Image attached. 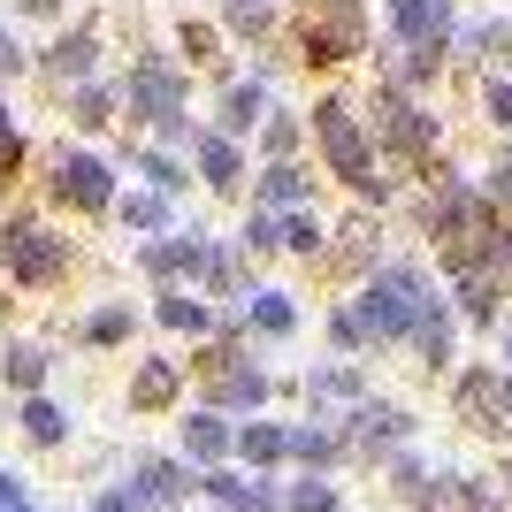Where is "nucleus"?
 Listing matches in <instances>:
<instances>
[{"label": "nucleus", "instance_id": "obj_2", "mask_svg": "<svg viewBox=\"0 0 512 512\" xmlns=\"http://www.w3.org/2000/svg\"><path fill=\"white\" fill-rule=\"evenodd\" d=\"M123 115H138L146 130H161V138H184L192 146V77L169 62V54H138V62L123 69Z\"/></svg>", "mask_w": 512, "mask_h": 512}, {"label": "nucleus", "instance_id": "obj_18", "mask_svg": "<svg viewBox=\"0 0 512 512\" xmlns=\"http://www.w3.org/2000/svg\"><path fill=\"white\" fill-rule=\"evenodd\" d=\"M413 344H421V360H428V367H444V360H451V306H444V299H428V306H421V321H413Z\"/></svg>", "mask_w": 512, "mask_h": 512}, {"label": "nucleus", "instance_id": "obj_17", "mask_svg": "<svg viewBox=\"0 0 512 512\" xmlns=\"http://www.w3.org/2000/svg\"><path fill=\"white\" fill-rule=\"evenodd\" d=\"M123 230L169 237V230H176V199H161V192H123Z\"/></svg>", "mask_w": 512, "mask_h": 512}, {"label": "nucleus", "instance_id": "obj_19", "mask_svg": "<svg viewBox=\"0 0 512 512\" xmlns=\"http://www.w3.org/2000/svg\"><path fill=\"white\" fill-rule=\"evenodd\" d=\"M276 237H283V253H314V260H321V245H329V230H321V214H314V207L276 214Z\"/></svg>", "mask_w": 512, "mask_h": 512}, {"label": "nucleus", "instance_id": "obj_14", "mask_svg": "<svg viewBox=\"0 0 512 512\" xmlns=\"http://www.w3.org/2000/svg\"><path fill=\"white\" fill-rule=\"evenodd\" d=\"M260 115H268V77L222 85V115H214V130H222V138H245V130H260Z\"/></svg>", "mask_w": 512, "mask_h": 512}, {"label": "nucleus", "instance_id": "obj_30", "mask_svg": "<svg viewBox=\"0 0 512 512\" xmlns=\"http://www.w3.org/2000/svg\"><path fill=\"white\" fill-rule=\"evenodd\" d=\"M138 161H146V184H153L161 199L184 192V169H176V153H138Z\"/></svg>", "mask_w": 512, "mask_h": 512}, {"label": "nucleus", "instance_id": "obj_41", "mask_svg": "<svg viewBox=\"0 0 512 512\" xmlns=\"http://www.w3.org/2000/svg\"><path fill=\"white\" fill-rule=\"evenodd\" d=\"M505 352H512V329H505Z\"/></svg>", "mask_w": 512, "mask_h": 512}, {"label": "nucleus", "instance_id": "obj_37", "mask_svg": "<svg viewBox=\"0 0 512 512\" xmlns=\"http://www.w3.org/2000/svg\"><path fill=\"white\" fill-rule=\"evenodd\" d=\"M245 451H253V459H276L283 436H276V428H245Z\"/></svg>", "mask_w": 512, "mask_h": 512}, {"label": "nucleus", "instance_id": "obj_28", "mask_svg": "<svg viewBox=\"0 0 512 512\" xmlns=\"http://www.w3.org/2000/svg\"><path fill=\"white\" fill-rule=\"evenodd\" d=\"M8 383H16V390L46 383V352H39V344H16V352H8Z\"/></svg>", "mask_w": 512, "mask_h": 512}, {"label": "nucleus", "instance_id": "obj_39", "mask_svg": "<svg viewBox=\"0 0 512 512\" xmlns=\"http://www.w3.org/2000/svg\"><path fill=\"white\" fill-rule=\"evenodd\" d=\"M299 512H329V490H299Z\"/></svg>", "mask_w": 512, "mask_h": 512}, {"label": "nucleus", "instance_id": "obj_29", "mask_svg": "<svg viewBox=\"0 0 512 512\" xmlns=\"http://www.w3.org/2000/svg\"><path fill=\"white\" fill-rule=\"evenodd\" d=\"M237 245H245V253H283L276 214H268V207H253V214H245V237H237Z\"/></svg>", "mask_w": 512, "mask_h": 512}, {"label": "nucleus", "instance_id": "obj_32", "mask_svg": "<svg viewBox=\"0 0 512 512\" xmlns=\"http://www.w3.org/2000/svg\"><path fill=\"white\" fill-rule=\"evenodd\" d=\"M482 107H490L497 130H512V77H490V85H482Z\"/></svg>", "mask_w": 512, "mask_h": 512}, {"label": "nucleus", "instance_id": "obj_12", "mask_svg": "<svg viewBox=\"0 0 512 512\" xmlns=\"http://www.w3.org/2000/svg\"><path fill=\"white\" fill-rule=\"evenodd\" d=\"M192 161L207 176V192H245V146L222 130H192Z\"/></svg>", "mask_w": 512, "mask_h": 512}, {"label": "nucleus", "instance_id": "obj_27", "mask_svg": "<svg viewBox=\"0 0 512 512\" xmlns=\"http://www.w3.org/2000/svg\"><path fill=\"white\" fill-rule=\"evenodd\" d=\"M23 428H31L39 444H62V436H69V421H62V406H54V398H31V406H23Z\"/></svg>", "mask_w": 512, "mask_h": 512}, {"label": "nucleus", "instance_id": "obj_1", "mask_svg": "<svg viewBox=\"0 0 512 512\" xmlns=\"http://www.w3.org/2000/svg\"><path fill=\"white\" fill-rule=\"evenodd\" d=\"M314 146H321V161H329V176L337 184H352V192L375 207V199H390V176L375 169V138H367V123H360V107L352 100H329L314 107Z\"/></svg>", "mask_w": 512, "mask_h": 512}, {"label": "nucleus", "instance_id": "obj_4", "mask_svg": "<svg viewBox=\"0 0 512 512\" xmlns=\"http://www.w3.org/2000/svg\"><path fill=\"white\" fill-rule=\"evenodd\" d=\"M367 138L390 153V161H428L436 153V115H428L413 92H398V85H375V100H367Z\"/></svg>", "mask_w": 512, "mask_h": 512}, {"label": "nucleus", "instance_id": "obj_3", "mask_svg": "<svg viewBox=\"0 0 512 512\" xmlns=\"http://www.w3.org/2000/svg\"><path fill=\"white\" fill-rule=\"evenodd\" d=\"M436 299L428 291V276L413 268V260H383L375 276H367V291H360V329H367V344H390V337H413V321H421V306Z\"/></svg>", "mask_w": 512, "mask_h": 512}, {"label": "nucleus", "instance_id": "obj_35", "mask_svg": "<svg viewBox=\"0 0 512 512\" xmlns=\"http://www.w3.org/2000/svg\"><path fill=\"white\" fill-rule=\"evenodd\" d=\"M329 337H337L344 352H360V344H367V329H360V314H352V306H337V314H329Z\"/></svg>", "mask_w": 512, "mask_h": 512}, {"label": "nucleus", "instance_id": "obj_22", "mask_svg": "<svg viewBox=\"0 0 512 512\" xmlns=\"http://www.w3.org/2000/svg\"><path fill=\"white\" fill-rule=\"evenodd\" d=\"M497 299H505V283L482 268V276H459V314L467 321H497Z\"/></svg>", "mask_w": 512, "mask_h": 512}, {"label": "nucleus", "instance_id": "obj_16", "mask_svg": "<svg viewBox=\"0 0 512 512\" xmlns=\"http://www.w3.org/2000/svg\"><path fill=\"white\" fill-rule=\"evenodd\" d=\"M115 107H123V92L107 85V77L69 85V123H77V130H107V123H115Z\"/></svg>", "mask_w": 512, "mask_h": 512}, {"label": "nucleus", "instance_id": "obj_42", "mask_svg": "<svg viewBox=\"0 0 512 512\" xmlns=\"http://www.w3.org/2000/svg\"><path fill=\"white\" fill-rule=\"evenodd\" d=\"M505 169H512V161H505Z\"/></svg>", "mask_w": 512, "mask_h": 512}, {"label": "nucleus", "instance_id": "obj_9", "mask_svg": "<svg viewBox=\"0 0 512 512\" xmlns=\"http://www.w3.org/2000/svg\"><path fill=\"white\" fill-rule=\"evenodd\" d=\"M451 31H459L451 0H390V39L406 46V54H444Z\"/></svg>", "mask_w": 512, "mask_h": 512}, {"label": "nucleus", "instance_id": "obj_34", "mask_svg": "<svg viewBox=\"0 0 512 512\" xmlns=\"http://www.w3.org/2000/svg\"><path fill=\"white\" fill-rule=\"evenodd\" d=\"M360 428L367 436H406V413L398 406H360Z\"/></svg>", "mask_w": 512, "mask_h": 512}, {"label": "nucleus", "instance_id": "obj_36", "mask_svg": "<svg viewBox=\"0 0 512 512\" xmlns=\"http://www.w3.org/2000/svg\"><path fill=\"white\" fill-rule=\"evenodd\" d=\"M192 451H222V421H214V413L192 421Z\"/></svg>", "mask_w": 512, "mask_h": 512}, {"label": "nucleus", "instance_id": "obj_33", "mask_svg": "<svg viewBox=\"0 0 512 512\" xmlns=\"http://www.w3.org/2000/svg\"><path fill=\"white\" fill-rule=\"evenodd\" d=\"M512 46V23H474L467 31V54H505Z\"/></svg>", "mask_w": 512, "mask_h": 512}, {"label": "nucleus", "instance_id": "obj_26", "mask_svg": "<svg viewBox=\"0 0 512 512\" xmlns=\"http://www.w3.org/2000/svg\"><path fill=\"white\" fill-rule=\"evenodd\" d=\"M176 46H184V62H222V31L214 23H176Z\"/></svg>", "mask_w": 512, "mask_h": 512}, {"label": "nucleus", "instance_id": "obj_25", "mask_svg": "<svg viewBox=\"0 0 512 512\" xmlns=\"http://www.w3.org/2000/svg\"><path fill=\"white\" fill-rule=\"evenodd\" d=\"M260 153H268V161H291V153H299V115L268 107V115H260Z\"/></svg>", "mask_w": 512, "mask_h": 512}, {"label": "nucleus", "instance_id": "obj_13", "mask_svg": "<svg viewBox=\"0 0 512 512\" xmlns=\"http://www.w3.org/2000/svg\"><path fill=\"white\" fill-rule=\"evenodd\" d=\"M92 62H100V31H92V23L54 31V46H46V77H54V85H85Z\"/></svg>", "mask_w": 512, "mask_h": 512}, {"label": "nucleus", "instance_id": "obj_15", "mask_svg": "<svg viewBox=\"0 0 512 512\" xmlns=\"http://www.w3.org/2000/svg\"><path fill=\"white\" fill-rule=\"evenodd\" d=\"M306 192H314V176H306L299 161H268V169H260V207H268V214L306 207Z\"/></svg>", "mask_w": 512, "mask_h": 512}, {"label": "nucleus", "instance_id": "obj_7", "mask_svg": "<svg viewBox=\"0 0 512 512\" xmlns=\"http://www.w3.org/2000/svg\"><path fill=\"white\" fill-rule=\"evenodd\" d=\"M46 192H54V207H69V214H107L115 207V169H107L100 153H85V146H54Z\"/></svg>", "mask_w": 512, "mask_h": 512}, {"label": "nucleus", "instance_id": "obj_31", "mask_svg": "<svg viewBox=\"0 0 512 512\" xmlns=\"http://www.w3.org/2000/svg\"><path fill=\"white\" fill-rule=\"evenodd\" d=\"M85 337H92V344H123V337H130V306H100V314L85 321Z\"/></svg>", "mask_w": 512, "mask_h": 512}, {"label": "nucleus", "instance_id": "obj_20", "mask_svg": "<svg viewBox=\"0 0 512 512\" xmlns=\"http://www.w3.org/2000/svg\"><path fill=\"white\" fill-rule=\"evenodd\" d=\"M222 31H237V39H268V31H276V0H222Z\"/></svg>", "mask_w": 512, "mask_h": 512}, {"label": "nucleus", "instance_id": "obj_24", "mask_svg": "<svg viewBox=\"0 0 512 512\" xmlns=\"http://www.w3.org/2000/svg\"><path fill=\"white\" fill-rule=\"evenodd\" d=\"M153 314L169 321V329H184V337H199V329H207V306H199V291H161V306H153Z\"/></svg>", "mask_w": 512, "mask_h": 512}, {"label": "nucleus", "instance_id": "obj_40", "mask_svg": "<svg viewBox=\"0 0 512 512\" xmlns=\"http://www.w3.org/2000/svg\"><path fill=\"white\" fill-rule=\"evenodd\" d=\"M8 130H16V115H8V92H0V138H8Z\"/></svg>", "mask_w": 512, "mask_h": 512}, {"label": "nucleus", "instance_id": "obj_6", "mask_svg": "<svg viewBox=\"0 0 512 512\" xmlns=\"http://www.w3.org/2000/svg\"><path fill=\"white\" fill-rule=\"evenodd\" d=\"M299 54L321 69L367 54V8L360 0H306L299 8Z\"/></svg>", "mask_w": 512, "mask_h": 512}, {"label": "nucleus", "instance_id": "obj_38", "mask_svg": "<svg viewBox=\"0 0 512 512\" xmlns=\"http://www.w3.org/2000/svg\"><path fill=\"white\" fill-rule=\"evenodd\" d=\"M16 69H23V46H16V31L0 23V77H16Z\"/></svg>", "mask_w": 512, "mask_h": 512}, {"label": "nucleus", "instance_id": "obj_5", "mask_svg": "<svg viewBox=\"0 0 512 512\" xmlns=\"http://www.w3.org/2000/svg\"><path fill=\"white\" fill-rule=\"evenodd\" d=\"M0 268H8L23 291H54V283L69 276V237L31 222V214H16V222H0Z\"/></svg>", "mask_w": 512, "mask_h": 512}, {"label": "nucleus", "instance_id": "obj_11", "mask_svg": "<svg viewBox=\"0 0 512 512\" xmlns=\"http://www.w3.org/2000/svg\"><path fill=\"white\" fill-rule=\"evenodd\" d=\"M321 260H329L337 276H375V268H383V230H375L367 214H352L337 230V245H321Z\"/></svg>", "mask_w": 512, "mask_h": 512}, {"label": "nucleus", "instance_id": "obj_8", "mask_svg": "<svg viewBox=\"0 0 512 512\" xmlns=\"http://www.w3.org/2000/svg\"><path fill=\"white\" fill-rule=\"evenodd\" d=\"M207 245H214V237H199V230L146 237V245H138V268H146L161 291H184V283H199V268H207Z\"/></svg>", "mask_w": 512, "mask_h": 512}, {"label": "nucleus", "instance_id": "obj_23", "mask_svg": "<svg viewBox=\"0 0 512 512\" xmlns=\"http://www.w3.org/2000/svg\"><path fill=\"white\" fill-rule=\"evenodd\" d=\"M169 398H176V360H146L130 383V406H169Z\"/></svg>", "mask_w": 512, "mask_h": 512}, {"label": "nucleus", "instance_id": "obj_21", "mask_svg": "<svg viewBox=\"0 0 512 512\" xmlns=\"http://www.w3.org/2000/svg\"><path fill=\"white\" fill-rule=\"evenodd\" d=\"M245 321H253V329H268V337H291V321H299V306H291V291H253Z\"/></svg>", "mask_w": 512, "mask_h": 512}, {"label": "nucleus", "instance_id": "obj_10", "mask_svg": "<svg viewBox=\"0 0 512 512\" xmlns=\"http://www.w3.org/2000/svg\"><path fill=\"white\" fill-rule=\"evenodd\" d=\"M459 413H467L474 428H505L512 421V375L467 367V375H459Z\"/></svg>", "mask_w": 512, "mask_h": 512}]
</instances>
